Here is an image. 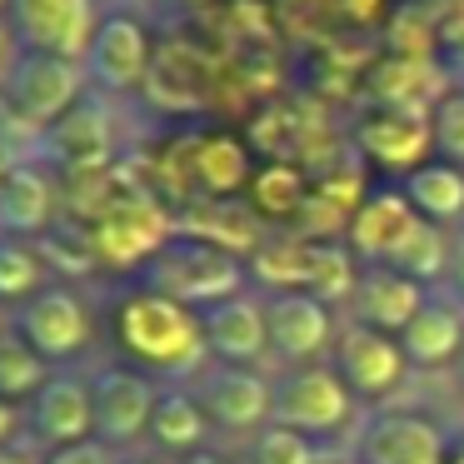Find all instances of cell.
I'll use <instances>...</instances> for the list:
<instances>
[{"label":"cell","mask_w":464,"mask_h":464,"mask_svg":"<svg viewBox=\"0 0 464 464\" xmlns=\"http://www.w3.org/2000/svg\"><path fill=\"white\" fill-rule=\"evenodd\" d=\"M245 280H250V270H245L240 250L210 240V235H170L145 265V290L170 295L175 304L200 314L245 295Z\"/></svg>","instance_id":"obj_1"},{"label":"cell","mask_w":464,"mask_h":464,"mask_svg":"<svg viewBox=\"0 0 464 464\" xmlns=\"http://www.w3.org/2000/svg\"><path fill=\"white\" fill-rule=\"evenodd\" d=\"M115 340H121V350L135 364L160 370V374L195 370L200 354L210 350L200 314L175 304L170 295H155V290H140L121 304V314H115Z\"/></svg>","instance_id":"obj_2"},{"label":"cell","mask_w":464,"mask_h":464,"mask_svg":"<svg viewBox=\"0 0 464 464\" xmlns=\"http://www.w3.org/2000/svg\"><path fill=\"white\" fill-rule=\"evenodd\" d=\"M350 420H354V390L330 364H300V370H285L275 380L270 424H285V430L314 440V434H340Z\"/></svg>","instance_id":"obj_3"},{"label":"cell","mask_w":464,"mask_h":464,"mask_svg":"<svg viewBox=\"0 0 464 464\" xmlns=\"http://www.w3.org/2000/svg\"><path fill=\"white\" fill-rule=\"evenodd\" d=\"M85 61H65V55H45V51H25L5 75V101L15 105L25 125L51 130L61 125L75 105L85 101Z\"/></svg>","instance_id":"obj_4"},{"label":"cell","mask_w":464,"mask_h":464,"mask_svg":"<svg viewBox=\"0 0 464 464\" xmlns=\"http://www.w3.org/2000/svg\"><path fill=\"white\" fill-rule=\"evenodd\" d=\"M15 334H25V344H31L45 364L75 360V354L91 344V314H85V304L75 290L45 285L41 295H31V300L15 310Z\"/></svg>","instance_id":"obj_5"},{"label":"cell","mask_w":464,"mask_h":464,"mask_svg":"<svg viewBox=\"0 0 464 464\" xmlns=\"http://www.w3.org/2000/svg\"><path fill=\"white\" fill-rule=\"evenodd\" d=\"M11 25L25 51L85 61L101 21H95L91 0H11Z\"/></svg>","instance_id":"obj_6"},{"label":"cell","mask_w":464,"mask_h":464,"mask_svg":"<svg viewBox=\"0 0 464 464\" xmlns=\"http://www.w3.org/2000/svg\"><path fill=\"white\" fill-rule=\"evenodd\" d=\"M155 400H160V390L140 370H101L91 380L95 440L101 444H135L140 434H150Z\"/></svg>","instance_id":"obj_7"},{"label":"cell","mask_w":464,"mask_h":464,"mask_svg":"<svg viewBox=\"0 0 464 464\" xmlns=\"http://www.w3.org/2000/svg\"><path fill=\"white\" fill-rule=\"evenodd\" d=\"M85 75H91L101 91H135L150 75V35L135 15L111 11L101 15L91 35V51H85Z\"/></svg>","instance_id":"obj_8"},{"label":"cell","mask_w":464,"mask_h":464,"mask_svg":"<svg viewBox=\"0 0 464 464\" xmlns=\"http://www.w3.org/2000/svg\"><path fill=\"white\" fill-rule=\"evenodd\" d=\"M95 255H101L105 265H150L155 250H160L165 240H170V225L160 220V210H155L150 200H140V195H125L121 205H101L95 210Z\"/></svg>","instance_id":"obj_9"},{"label":"cell","mask_w":464,"mask_h":464,"mask_svg":"<svg viewBox=\"0 0 464 464\" xmlns=\"http://www.w3.org/2000/svg\"><path fill=\"white\" fill-rule=\"evenodd\" d=\"M334 370L354 390V400H384V394H394L404 384L410 360H404L400 340L364 330V324H350L340 334V344H334Z\"/></svg>","instance_id":"obj_10"},{"label":"cell","mask_w":464,"mask_h":464,"mask_svg":"<svg viewBox=\"0 0 464 464\" xmlns=\"http://www.w3.org/2000/svg\"><path fill=\"white\" fill-rule=\"evenodd\" d=\"M360 464H450V440L424 414H374L360 434Z\"/></svg>","instance_id":"obj_11"},{"label":"cell","mask_w":464,"mask_h":464,"mask_svg":"<svg viewBox=\"0 0 464 464\" xmlns=\"http://www.w3.org/2000/svg\"><path fill=\"white\" fill-rule=\"evenodd\" d=\"M200 404L210 414V424H220V430L260 434L270 424V410H275V384H265L260 374L240 370V364H220V370L205 374Z\"/></svg>","instance_id":"obj_12"},{"label":"cell","mask_w":464,"mask_h":464,"mask_svg":"<svg viewBox=\"0 0 464 464\" xmlns=\"http://www.w3.org/2000/svg\"><path fill=\"white\" fill-rule=\"evenodd\" d=\"M265 320H270V350L285 364H310L334 334L330 304L314 300L310 290H275L265 300Z\"/></svg>","instance_id":"obj_13"},{"label":"cell","mask_w":464,"mask_h":464,"mask_svg":"<svg viewBox=\"0 0 464 464\" xmlns=\"http://www.w3.org/2000/svg\"><path fill=\"white\" fill-rule=\"evenodd\" d=\"M424 304H430L424 300V285L410 280V275H400V270H390V265H364L360 285H354V295H350L354 324L380 330V334H404Z\"/></svg>","instance_id":"obj_14"},{"label":"cell","mask_w":464,"mask_h":464,"mask_svg":"<svg viewBox=\"0 0 464 464\" xmlns=\"http://www.w3.org/2000/svg\"><path fill=\"white\" fill-rule=\"evenodd\" d=\"M25 414H31V434L51 450H71V444H85L95 434L91 384L71 380V374H51Z\"/></svg>","instance_id":"obj_15"},{"label":"cell","mask_w":464,"mask_h":464,"mask_svg":"<svg viewBox=\"0 0 464 464\" xmlns=\"http://www.w3.org/2000/svg\"><path fill=\"white\" fill-rule=\"evenodd\" d=\"M414 220H420V210L404 200V190L364 195L350 215V250L360 255L364 265H390L394 255H400V245L410 240Z\"/></svg>","instance_id":"obj_16"},{"label":"cell","mask_w":464,"mask_h":464,"mask_svg":"<svg viewBox=\"0 0 464 464\" xmlns=\"http://www.w3.org/2000/svg\"><path fill=\"white\" fill-rule=\"evenodd\" d=\"M205 324V344L220 354L225 364H240L250 370L265 350H270V320H265V300L255 295H235V300L215 304L200 314Z\"/></svg>","instance_id":"obj_17"},{"label":"cell","mask_w":464,"mask_h":464,"mask_svg":"<svg viewBox=\"0 0 464 464\" xmlns=\"http://www.w3.org/2000/svg\"><path fill=\"white\" fill-rule=\"evenodd\" d=\"M354 145H360L374 165H384V170H410V165L434 145V135H430V121L410 115L404 105H380L374 115L360 121Z\"/></svg>","instance_id":"obj_18"},{"label":"cell","mask_w":464,"mask_h":464,"mask_svg":"<svg viewBox=\"0 0 464 464\" xmlns=\"http://www.w3.org/2000/svg\"><path fill=\"white\" fill-rule=\"evenodd\" d=\"M55 225V185L41 165L21 160L0 175V235H45Z\"/></svg>","instance_id":"obj_19"},{"label":"cell","mask_w":464,"mask_h":464,"mask_svg":"<svg viewBox=\"0 0 464 464\" xmlns=\"http://www.w3.org/2000/svg\"><path fill=\"white\" fill-rule=\"evenodd\" d=\"M45 150H51L55 160H65L71 170H85V175L101 170L105 155H111V115H105V105L85 95L61 125H51Z\"/></svg>","instance_id":"obj_20"},{"label":"cell","mask_w":464,"mask_h":464,"mask_svg":"<svg viewBox=\"0 0 464 464\" xmlns=\"http://www.w3.org/2000/svg\"><path fill=\"white\" fill-rule=\"evenodd\" d=\"M400 350L410 364H420V370H434V364H450L464 354V320L454 304L444 300H430L420 314L410 320V330L400 334Z\"/></svg>","instance_id":"obj_21"},{"label":"cell","mask_w":464,"mask_h":464,"mask_svg":"<svg viewBox=\"0 0 464 464\" xmlns=\"http://www.w3.org/2000/svg\"><path fill=\"white\" fill-rule=\"evenodd\" d=\"M205 434H210V414L195 394L185 390H160L150 414V444L155 450H170V454H200L205 450Z\"/></svg>","instance_id":"obj_22"},{"label":"cell","mask_w":464,"mask_h":464,"mask_svg":"<svg viewBox=\"0 0 464 464\" xmlns=\"http://www.w3.org/2000/svg\"><path fill=\"white\" fill-rule=\"evenodd\" d=\"M404 200L434 225H450L454 215H464V170L450 160L434 165H414L410 180H404Z\"/></svg>","instance_id":"obj_23"},{"label":"cell","mask_w":464,"mask_h":464,"mask_svg":"<svg viewBox=\"0 0 464 464\" xmlns=\"http://www.w3.org/2000/svg\"><path fill=\"white\" fill-rule=\"evenodd\" d=\"M195 180L205 185L210 195H235L240 185H250V155L235 135H205L195 145Z\"/></svg>","instance_id":"obj_24"},{"label":"cell","mask_w":464,"mask_h":464,"mask_svg":"<svg viewBox=\"0 0 464 464\" xmlns=\"http://www.w3.org/2000/svg\"><path fill=\"white\" fill-rule=\"evenodd\" d=\"M45 360L25 344V334H15V330H5L0 334V400L5 404H31L35 394L45 390Z\"/></svg>","instance_id":"obj_25"},{"label":"cell","mask_w":464,"mask_h":464,"mask_svg":"<svg viewBox=\"0 0 464 464\" xmlns=\"http://www.w3.org/2000/svg\"><path fill=\"white\" fill-rule=\"evenodd\" d=\"M45 290V260L31 240L0 235V304H25Z\"/></svg>","instance_id":"obj_26"},{"label":"cell","mask_w":464,"mask_h":464,"mask_svg":"<svg viewBox=\"0 0 464 464\" xmlns=\"http://www.w3.org/2000/svg\"><path fill=\"white\" fill-rule=\"evenodd\" d=\"M354 285H360V270H354V255L340 250V245H310V265H304V290L314 300L334 304L350 300Z\"/></svg>","instance_id":"obj_27"},{"label":"cell","mask_w":464,"mask_h":464,"mask_svg":"<svg viewBox=\"0 0 464 464\" xmlns=\"http://www.w3.org/2000/svg\"><path fill=\"white\" fill-rule=\"evenodd\" d=\"M444 265H450V245H444V230L434 220H414V230H410V240L400 245V255L390 260V270H400V275H410V280H440L444 275Z\"/></svg>","instance_id":"obj_28"},{"label":"cell","mask_w":464,"mask_h":464,"mask_svg":"<svg viewBox=\"0 0 464 464\" xmlns=\"http://www.w3.org/2000/svg\"><path fill=\"white\" fill-rule=\"evenodd\" d=\"M304 175L295 170V165H265L260 175L250 180V205L260 215H270V220H280V215H295L304 205Z\"/></svg>","instance_id":"obj_29"},{"label":"cell","mask_w":464,"mask_h":464,"mask_svg":"<svg viewBox=\"0 0 464 464\" xmlns=\"http://www.w3.org/2000/svg\"><path fill=\"white\" fill-rule=\"evenodd\" d=\"M41 255L51 265H61V270H71V275H91L95 260H101V255H95L91 230H75V225H65V220H55L51 230H45Z\"/></svg>","instance_id":"obj_30"},{"label":"cell","mask_w":464,"mask_h":464,"mask_svg":"<svg viewBox=\"0 0 464 464\" xmlns=\"http://www.w3.org/2000/svg\"><path fill=\"white\" fill-rule=\"evenodd\" d=\"M250 459L255 464H320V454H314V444L304 440V434L285 430V424H265V430L255 434Z\"/></svg>","instance_id":"obj_31"},{"label":"cell","mask_w":464,"mask_h":464,"mask_svg":"<svg viewBox=\"0 0 464 464\" xmlns=\"http://www.w3.org/2000/svg\"><path fill=\"white\" fill-rule=\"evenodd\" d=\"M430 135L440 145V155L450 165H464V91L459 95H444L430 115Z\"/></svg>","instance_id":"obj_32"},{"label":"cell","mask_w":464,"mask_h":464,"mask_svg":"<svg viewBox=\"0 0 464 464\" xmlns=\"http://www.w3.org/2000/svg\"><path fill=\"white\" fill-rule=\"evenodd\" d=\"M45 464H115V454H111V444L85 440V444H71V450H55Z\"/></svg>","instance_id":"obj_33"},{"label":"cell","mask_w":464,"mask_h":464,"mask_svg":"<svg viewBox=\"0 0 464 464\" xmlns=\"http://www.w3.org/2000/svg\"><path fill=\"white\" fill-rule=\"evenodd\" d=\"M15 45H21V35H15V25L0 15V75H11V65L21 61V55H15Z\"/></svg>","instance_id":"obj_34"},{"label":"cell","mask_w":464,"mask_h":464,"mask_svg":"<svg viewBox=\"0 0 464 464\" xmlns=\"http://www.w3.org/2000/svg\"><path fill=\"white\" fill-rule=\"evenodd\" d=\"M450 270H454V285L464 290V230L454 235V245H450Z\"/></svg>","instance_id":"obj_35"},{"label":"cell","mask_w":464,"mask_h":464,"mask_svg":"<svg viewBox=\"0 0 464 464\" xmlns=\"http://www.w3.org/2000/svg\"><path fill=\"white\" fill-rule=\"evenodd\" d=\"M15 434V404L0 400V450H5V440Z\"/></svg>","instance_id":"obj_36"},{"label":"cell","mask_w":464,"mask_h":464,"mask_svg":"<svg viewBox=\"0 0 464 464\" xmlns=\"http://www.w3.org/2000/svg\"><path fill=\"white\" fill-rule=\"evenodd\" d=\"M0 464H35L31 454H21V450H11V444H5V450H0Z\"/></svg>","instance_id":"obj_37"},{"label":"cell","mask_w":464,"mask_h":464,"mask_svg":"<svg viewBox=\"0 0 464 464\" xmlns=\"http://www.w3.org/2000/svg\"><path fill=\"white\" fill-rule=\"evenodd\" d=\"M180 464H225V459H220V454H205L200 450V454H190V459H180Z\"/></svg>","instance_id":"obj_38"},{"label":"cell","mask_w":464,"mask_h":464,"mask_svg":"<svg viewBox=\"0 0 464 464\" xmlns=\"http://www.w3.org/2000/svg\"><path fill=\"white\" fill-rule=\"evenodd\" d=\"M450 464H464V440H459V444H450Z\"/></svg>","instance_id":"obj_39"},{"label":"cell","mask_w":464,"mask_h":464,"mask_svg":"<svg viewBox=\"0 0 464 464\" xmlns=\"http://www.w3.org/2000/svg\"><path fill=\"white\" fill-rule=\"evenodd\" d=\"M5 330H11V320H5V304H0V334H5Z\"/></svg>","instance_id":"obj_40"},{"label":"cell","mask_w":464,"mask_h":464,"mask_svg":"<svg viewBox=\"0 0 464 464\" xmlns=\"http://www.w3.org/2000/svg\"><path fill=\"white\" fill-rule=\"evenodd\" d=\"M320 464H350V459H334V454H330V459H324V454H320Z\"/></svg>","instance_id":"obj_41"},{"label":"cell","mask_w":464,"mask_h":464,"mask_svg":"<svg viewBox=\"0 0 464 464\" xmlns=\"http://www.w3.org/2000/svg\"><path fill=\"white\" fill-rule=\"evenodd\" d=\"M121 464H150V459H121Z\"/></svg>","instance_id":"obj_42"},{"label":"cell","mask_w":464,"mask_h":464,"mask_svg":"<svg viewBox=\"0 0 464 464\" xmlns=\"http://www.w3.org/2000/svg\"><path fill=\"white\" fill-rule=\"evenodd\" d=\"M0 11H11V0H0Z\"/></svg>","instance_id":"obj_43"},{"label":"cell","mask_w":464,"mask_h":464,"mask_svg":"<svg viewBox=\"0 0 464 464\" xmlns=\"http://www.w3.org/2000/svg\"><path fill=\"white\" fill-rule=\"evenodd\" d=\"M459 380H464V354H459Z\"/></svg>","instance_id":"obj_44"}]
</instances>
